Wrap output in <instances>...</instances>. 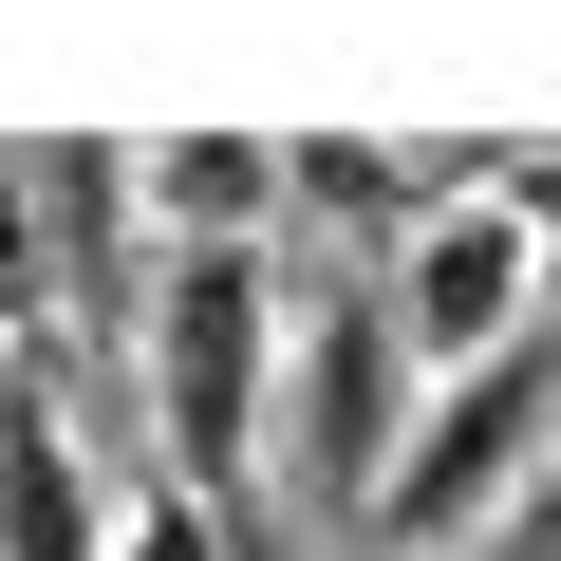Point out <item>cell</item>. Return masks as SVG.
Segmentation results:
<instances>
[{"instance_id":"cell-1","label":"cell","mask_w":561,"mask_h":561,"mask_svg":"<svg viewBox=\"0 0 561 561\" xmlns=\"http://www.w3.org/2000/svg\"><path fill=\"white\" fill-rule=\"evenodd\" d=\"M280 337H300L280 243H243V262H150V300H131L150 449H169V486H206L225 524H243V468L280 449Z\"/></svg>"},{"instance_id":"cell-2","label":"cell","mask_w":561,"mask_h":561,"mask_svg":"<svg viewBox=\"0 0 561 561\" xmlns=\"http://www.w3.org/2000/svg\"><path fill=\"white\" fill-rule=\"evenodd\" d=\"M542 449H561V319H524L505 356L431 375V412H412V449H393V486H375V542L449 561L468 524H505V505H524V468H542Z\"/></svg>"},{"instance_id":"cell-3","label":"cell","mask_w":561,"mask_h":561,"mask_svg":"<svg viewBox=\"0 0 561 561\" xmlns=\"http://www.w3.org/2000/svg\"><path fill=\"white\" fill-rule=\"evenodd\" d=\"M412 412H431V375H412V337H393V280L300 300V337H280V486L337 505V524H375V486H393Z\"/></svg>"},{"instance_id":"cell-4","label":"cell","mask_w":561,"mask_h":561,"mask_svg":"<svg viewBox=\"0 0 561 561\" xmlns=\"http://www.w3.org/2000/svg\"><path fill=\"white\" fill-rule=\"evenodd\" d=\"M542 319V243H524V187L486 169V187H449L412 243H393V337H412V375H468V356H505Z\"/></svg>"},{"instance_id":"cell-5","label":"cell","mask_w":561,"mask_h":561,"mask_svg":"<svg viewBox=\"0 0 561 561\" xmlns=\"http://www.w3.org/2000/svg\"><path fill=\"white\" fill-rule=\"evenodd\" d=\"M131 225H150V262H243V243H280V131H150V150H131Z\"/></svg>"},{"instance_id":"cell-6","label":"cell","mask_w":561,"mask_h":561,"mask_svg":"<svg viewBox=\"0 0 561 561\" xmlns=\"http://www.w3.org/2000/svg\"><path fill=\"white\" fill-rule=\"evenodd\" d=\"M0 561H113V486L76 468V393L38 356L0 375Z\"/></svg>"},{"instance_id":"cell-7","label":"cell","mask_w":561,"mask_h":561,"mask_svg":"<svg viewBox=\"0 0 561 561\" xmlns=\"http://www.w3.org/2000/svg\"><path fill=\"white\" fill-rule=\"evenodd\" d=\"M113 561H243V524H225L206 486H131V505H113Z\"/></svg>"},{"instance_id":"cell-8","label":"cell","mask_w":561,"mask_h":561,"mask_svg":"<svg viewBox=\"0 0 561 561\" xmlns=\"http://www.w3.org/2000/svg\"><path fill=\"white\" fill-rule=\"evenodd\" d=\"M38 300H57L38 280V169H0V375L38 356Z\"/></svg>"},{"instance_id":"cell-9","label":"cell","mask_w":561,"mask_h":561,"mask_svg":"<svg viewBox=\"0 0 561 561\" xmlns=\"http://www.w3.org/2000/svg\"><path fill=\"white\" fill-rule=\"evenodd\" d=\"M505 187H524V243H542V319H561V150H524Z\"/></svg>"},{"instance_id":"cell-10","label":"cell","mask_w":561,"mask_h":561,"mask_svg":"<svg viewBox=\"0 0 561 561\" xmlns=\"http://www.w3.org/2000/svg\"><path fill=\"white\" fill-rule=\"evenodd\" d=\"M505 561H561V449L524 468V505H505Z\"/></svg>"}]
</instances>
